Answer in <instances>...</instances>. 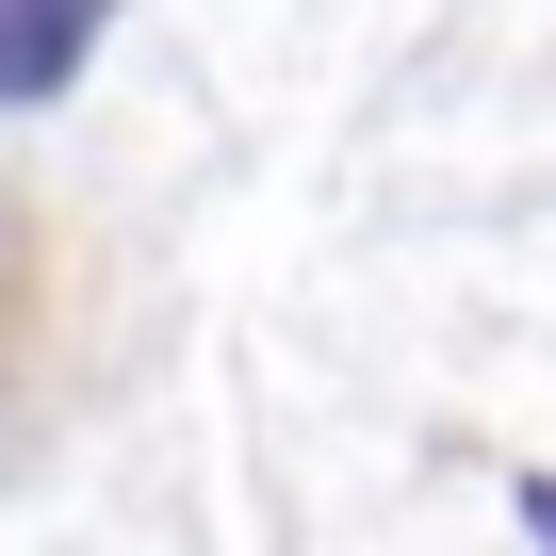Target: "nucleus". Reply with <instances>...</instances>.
<instances>
[{"instance_id": "f03ea898", "label": "nucleus", "mask_w": 556, "mask_h": 556, "mask_svg": "<svg viewBox=\"0 0 556 556\" xmlns=\"http://www.w3.org/2000/svg\"><path fill=\"white\" fill-rule=\"evenodd\" d=\"M523 523H540V556H556V491H523Z\"/></svg>"}, {"instance_id": "f257e3e1", "label": "nucleus", "mask_w": 556, "mask_h": 556, "mask_svg": "<svg viewBox=\"0 0 556 556\" xmlns=\"http://www.w3.org/2000/svg\"><path fill=\"white\" fill-rule=\"evenodd\" d=\"M99 17H115V0H0V99H50L99 50Z\"/></svg>"}]
</instances>
